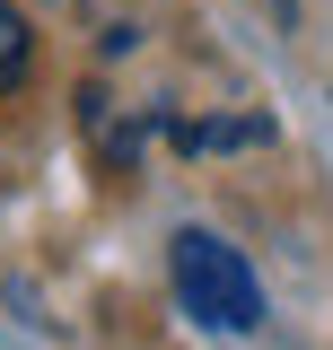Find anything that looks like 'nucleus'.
Wrapping results in <instances>:
<instances>
[{
    "mask_svg": "<svg viewBox=\"0 0 333 350\" xmlns=\"http://www.w3.org/2000/svg\"><path fill=\"white\" fill-rule=\"evenodd\" d=\"M272 140V123H175V149H246Z\"/></svg>",
    "mask_w": 333,
    "mask_h": 350,
    "instance_id": "obj_3",
    "label": "nucleus"
},
{
    "mask_svg": "<svg viewBox=\"0 0 333 350\" xmlns=\"http://www.w3.org/2000/svg\"><path fill=\"white\" fill-rule=\"evenodd\" d=\"M166 262H175V298L193 306L202 324H219V333H254V324H263V280L246 271V254H237L228 237L175 228Z\"/></svg>",
    "mask_w": 333,
    "mask_h": 350,
    "instance_id": "obj_1",
    "label": "nucleus"
},
{
    "mask_svg": "<svg viewBox=\"0 0 333 350\" xmlns=\"http://www.w3.org/2000/svg\"><path fill=\"white\" fill-rule=\"evenodd\" d=\"M27 70H36V36H27V18L0 0V96H9V88H27Z\"/></svg>",
    "mask_w": 333,
    "mask_h": 350,
    "instance_id": "obj_2",
    "label": "nucleus"
}]
</instances>
